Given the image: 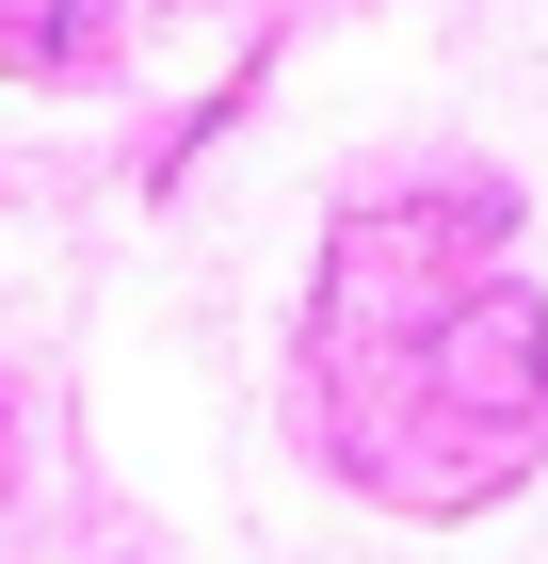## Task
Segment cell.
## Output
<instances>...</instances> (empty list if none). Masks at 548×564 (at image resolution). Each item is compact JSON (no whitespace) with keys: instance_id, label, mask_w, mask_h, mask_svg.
Listing matches in <instances>:
<instances>
[]
</instances>
